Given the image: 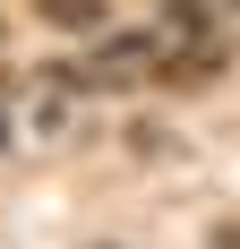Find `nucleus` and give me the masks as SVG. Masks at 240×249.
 <instances>
[{
    "mask_svg": "<svg viewBox=\"0 0 240 249\" xmlns=\"http://www.w3.org/2000/svg\"><path fill=\"white\" fill-rule=\"evenodd\" d=\"M34 18L60 26V35H103L112 26V0H34Z\"/></svg>",
    "mask_w": 240,
    "mask_h": 249,
    "instance_id": "f257e3e1",
    "label": "nucleus"
},
{
    "mask_svg": "<svg viewBox=\"0 0 240 249\" xmlns=\"http://www.w3.org/2000/svg\"><path fill=\"white\" fill-rule=\"evenodd\" d=\"M206 249H240V224H223V232H215V241H206Z\"/></svg>",
    "mask_w": 240,
    "mask_h": 249,
    "instance_id": "f03ea898",
    "label": "nucleus"
},
{
    "mask_svg": "<svg viewBox=\"0 0 240 249\" xmlns=\"http://www.w3.org/2000/svg\"><path fill=\"white\" fill-rule=\"evenodd\" d=\"M0 146H9V112H0Z\"/></svg>",
    "mask_w": 240,
    "mask_h": 249,
    "instance_id": "7ed1b4c3",
    "label": "nucleus"
},
{
    "mask_svg": "<svg viewBox=\"0 0 240 249\" xmlns=\"http://www.w3.org/2000/svg\"><path fill=\"white\" fill-rule=\"evenodd\" d=\"M0 43H9V26H0Z\"/></svg>",
    "mask_w": 240,
    "mask_h": 249,
    "instance_id": "20e7f679",
    "label": "nucleus"
},
{
    "mask_svg": "<svg viewBox=\"0 0 240 249\" xmlns=\"http://www.w3.org/2000/svg\"><path fill=\"white\" fill-rule=\"evenodd\" d=\"M232 18H240V0H232Z\"/></svg>",
    "mask_w": 240,
    "mask_h": 249,
    "instance_id": "39448f33",
    "label": "nucleus"
}]
</instances>
